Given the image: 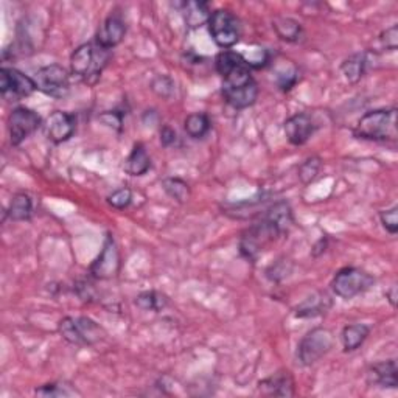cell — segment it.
<instances>
[{"instance_id":"277c9868","label":"cell","mask_w":398,"mask_h":398,"mask_svg":"<svg viewBox=\"0 0 398 398\" xmlns=\"http://www.w3.org/2000/svg\"><path fill=\"white\" fill-rule=\"evenodd\" d=\"M358 139L386 142L397 139V109H375L358 120L355 131Z\"/></svg>"},{"instance_id":"4fadbf2b","label":"cell","mask_w":398,"mask_h":398,"mask_svg":"<svg viewBox=\"0 0 398 398\" xmlns=\"http://www.w3.org/2000/svg\"><path fill=\"white\" fill-rule=\"evenodd\" d=\"M283 129L290 143L302 146L313 137L316 132V123L312 115L307 113H300L290 117V119L285 122Z\"/></svg>"},{"instance_id":"8992f818","label":"cell","mask_w":398,"mask_h":398,"mask_svg":"<svg viewBox=\"0 0 398 398\" xmlns=\"http://www.w3.org/2000/svg\"><path fill=\"white\" fill-rule=\"evenodd\" d=\"M333 344L335 338L328 328H313L299 342L297 359L302 366H313L333 349Z\"/></svg>"},{"instance_id":"d6a6232c","label":"cell","mask_w":398,"mask_h":398,"mask_svg":"<svg viewBox=\"0 0 398 398\" xmlns=\"http://www.w3.org/2000/svg\"><path fill=\"white\" fill-rule=\"evenodd\" d=\"M380 42L383 49L395 51L398 47V27L392 25L390 28H387L386 32H383L380 36Z\"/></svg>"},{"instance_id":"ac0fdd59","label":"cell","mask_w":398,"mask_h":398,"mask_svg":"<svg viewBox=\"0 0 398 398\" xmlns=\"http://www.w3.org/2000/svg\"><path fill=\"white\" fill-rule=\"evenodd\" d=\"M331 307V300L326 293H316L313 296L305 299L296 309L297 318H314L326 313Z\"/></svg>"},{"instance_id":"cb8c5ba5","label":"cell","mask_w":398,"mask_h":398,"mask_svg":"<svg viewBox=\"0 0 398 398\" xmlns=\"http://www.w3.org/2000/svg\"><path fill=\"white\" fill-rule=\"evenodd\" d=\"M58 331H60V335L69 344L87 345L86 339L83 336V331H81L78 318H70V316H68V318L61 319V322L58 323Z\"/></svg>"},{"instance_id":"3957f363","label":"cell","mask_w":398,"mask_h":398,"mask_svg":"<svg viewBox=\"0 0 398 398\" xmlns=\"http://www.w3.org/2000/svg\"><path fill=\"white\" fill-rule=\"evenodd\" d=\"M110 60V50L97 42L83 44L70 56V70L87 84H95Z\"/></svg>"},{"instance_id":"8fae6325","label":"cell","mask_w":398,"mask_h":398,"mask_svg":"<svg viewBox=\"0 0 398 398\" xmlns=\"http://www.w3.org/2000/svg\"><path fill=\"white\" fill-rule=\"evenodd\" d=\"M119 269H120L119 248H117V243L113 235L108 233L100 255L97 257V260L92 263L91 274L92 277L98 280H108L115 277Z\"/></svg>"},{"instance_id":"44dd1931","label":"cell","mask_w":398,"mask_h":398,"mask_svg":"<svg viewBox=\"0 0 398 398\" xmlns=\"http://www.w3.org/2000/svg\"><path fill=\"white\" fill-rule=\"evenodd\" d=\"M371 327L366 323H352V326L344 327L342 330V345L344 352H355L364 344Z\"/></svg>"},{"instance_id":"6da1fadb","label":"cell","mask_w":398,"mask_h":398,"mask_svg":"<svg viewBox=\"0 0 398 398\" xmlns=\"http://www.w3.org/2000/svg\"><path fill=\"white\" fill-rule=\"evenodd\" d=\"M217 72L223 78V97L233 109L252 106L259 97V86L245 56L238 51L223 50L215 60Z\"/></svg>"},{"instance_id":"d4e9b609","label":"cell","mask_w":398,"mask_h":398,"mask_svg":"<svg viewBox=\"0 0 398 398\" xmlns=\"http://www.w3.org/2000/svg\"><path fill=\"white\" fill-rule=\"evenodd\" d=\"M184 128L191 139H203L210 131V120L204 113L190 114L184 122Z\"/></svg>"},{"instance_id":"5bb4252c","label":"cell","mask_w":398,"mask_h":398,"mask_svg":"<svg viewBox=\"0 0 398 398\" xmlns=\"http://www.w3.org/2000/svg\"><path fill=\"white\" fill-rule=\"evenodd\" d=\"M124 34H127V25H124V20L122 19L120 14L113 13L100 25L98 32H97V44L103 49L113 50L123 41Z\"/></svg>"},{"instance_id":"d6986e66","label":"cell","mask_w":398,"mask_h":398,"mask_svg":"<svg viewBox=\"0 0 398 398\" xmlns=\"http://www.w3.org/2000/svg\"><path fill=\"white\" fill-rule=\"evenodd\" d=\"M272 28H274L278 38L285 42H299L302 34H304L300 22L293 18L277 16L272 20Z\"/></svg>"},{"instance_id":"2e32d148","label":"cell","mask_w":398,"mask_h":398,"mask_svg":"<svg viewBox=\"0 0 398 398\" xmlns=\"http://www.w3.org/2000/svg\"><path fill=\"white\" fill-rule=\"evenodd\" d=\"M259 387L264 395L271 397H294V380L291 373L286 372H277L271 375L269 378L262 380L259 383Z\"/></svg>"},{"instance_id":"484cf974","label":"cell","mask_w":398,"mask_h":398,"mask_svg":"<svg viewBox=\"0 0 398 398\" xmlns=\"http://www.w3.org/2000/svg\"><path fill=\"white\" fill-rule=\"evenodd\" d=\"M162 187H164L165 193L169 198L174 199V201L179 204L187 203L191 196L190 186L186 181H182L179 178H165L162 181Z\"/></svg>"},{"instance_id":"836d02e7","label":"cell","mask_w":398,"mask_h":398,"mask_svg":"<svg viewBox=\"0 0 398 398\" xmlns=\"http://www.w3.org/2000/svg\"><path fill=\"white\" fill-rule=\"evenodd\" d=\"M98 119L106 124L109 128H114L117 131H122L123 124V115L117 113V110H108V113H103Z\"/></svg>"},{"instance_id":"30bf717a","label":"cell","mask_w":398,"mask_h":398,"mask_svg":"<svg viewBox=\"0 0 398 398\" xmlns=\"http://www.w3.org/2000/svg\"><path fill=\"white\" fill-rule=\"evenodd\" d=\"M42 119L38 113L28 108H16L11 110L8 117V131H10V142L11 145L18 146L25 139L30 137L33 132L41 128Z\"/></svg>"},{"instance_id":"7c38bea8","label":"cell","mask_w":398,"mask_h":398,"mask_svg":"<svg viewBox=\"0 0 398 398\" xmlns=\"http://www.w3.org/2000/svg\"><path fill=\"white\" fill-rule=\"evenodd\" d=\"M44 132H46L47 139L53 143H63L73 136L77 128L75 117L69 113H63V110H55L51 113L46 122L42 124Z\"/></svg>"},{"instance_id":"d590c367","label":"cell","mask_w":398,"mask_h":398,"mask_svg":"<svg viewBox=\"0 0 398 398\" xmlns=\"http://www.w3.org/2000/svg\"><path fill=\"white\" fill-rule=\"evenodd\" d=\"M386 297L390 302V305L397 307V288H395V286H390V290L386 291Z\"/></svg>"},{"instance_id":"7402d4cb","label":"cell","mask_w":398,"mask_h":398,"mask_svg":"<svg viewBox=\"0 0 398 398\" xmlns=\"http://www.w3.org/2000/svg\"><path fill=\"white\" fill-rule=\"evenodd\" d=\"M8 213V217L13 221H27L32 218V213H33V201L32 198L28 196L27 193H18L14 195L11 203H10V207L6 210Z\"/></svg>"},{"instance_id":"5b68a950","label":"cell","mask_w":398,"mask_h":398,"mask_svg":"<svg viewBox=\"0 0 398 398\" xmlns=\"http://www.w3.org/2000/svg\"><path fill=\"white\" fill-rule=\"evenodd\" d=\"M212 39L221 49L237 46L241 38V22L231 10H217L207 22Z\"/></svg>"},{"instance_id":"ffe728a7","label":"cell","mask_w":398,"mask_h":398,"mask_svg":"<svg viewBox=\"0 0 398 398\" xmlns=\"http://www.w3.org/2000/svg\"><path fill=\"white\" fill-rule=\"evenodd\" d=\"M184 6V19L188 28H199L207 24L212 13L207 2H186Z\"/></svg>"},{"instance_id":"9c48e42d","label":"cell","mask_w":398,"mask_h":398,"mask_svg":"<svg viewBox=\"0 0 398 398\" xmlns=\"http://www.w3.org/2000/svg\"><path fill=\"white\" fill-rule=\"evenodd\" d=\"M36 91L34 79L18 69L2 68L0 70V94L8 101H19Z\"/></svg>"},{"instance_id":"83f0119b","label":"cell","mask_w":398,"mask_h":398,"mask_svg":"<svg viewBox=\"0 0 398 398\" xmlns=\"http://www.w3.org/2000/svg\"><path fill=\"white\" fill-rule=\"evenodd\" d=\"M322 168V160L318 156H312L307 160H304L299 167V179L308 186L312 184L316 178H318Z\"/></svg>"},{"instance_id":"f1b7e54d","label":"cell","mask_w":398,"mask_h":398,"mask_svg":"<svg viewBox=\"0 0 398 398\" xmlns=\"http://www.w3.org/2000/svg\"><path fill=\"white\" fill-rule=\"evenodd\" d=\"M106 201L110 207H114L117 210H123V209H127L132 201V191L128 187L119 188V190L113 191V193L108 196Z\"/></svg>"},{"instance_id":"603a6c76","label":"cell","mask_w":398,"mask_h":398,"mask_svg":"<svg viewBox=\"0 0 398 398\" xmlns=\"http://www.w3.org/2000/svg\"><path fill=\"white\" fill-rule=\"evenodd\" d=\"M367 60L364 53L352 55L349 60H345L341 65V72L349 83H358V81L364 77Z\"/></svg>"},{"instance_id":"e0dca14e","label":"cell","mask_w":398,"mask_h":398,"mask_svg":"<svg viewBox=\"0 0 398 398\" xmlns=\"http://www.w3.org/2000/svg\"><path fill=\"white\" fill-rule=\"evenodd\" d=\"M151 158L142 143H136L124 160V172L131 176H143L150 172Z\"/></svg>"},{"instance_id":"7a4b0ae2","label":"cell","mask_w":398,"mask_h":398,"mask_svg":"<svg viewBox=\"0 0 398 398\" xmlns=\"http://www.w3.org/2000/svg\"><path fill=\"white\" fill-rule=\"evenodd\" d=\"M293 224V212L288 203H277L264 213V217L243 232L240 252L245 259L254 262L274 243L280 235L288 232Z\"/></svg>"},{"instance_id":"52a82bcc","label":"cell","mask_w":398,"mask_h":398,"mask_svg":"<svg viewBox=\"0 0 398 398\" xmlns=\"http://www.w3.org/2000/svg\"><path fill=\"white\" fill-rule=\"evenodd\" d=\"M373 283L375 278L371 274H367L363 269L350 267L336 272L333 282H331V288H333L336 296L349 300L371 290Z\"/></svg>"},{"instance_id":"1f68e13d","label":"cell","mask_w":398,"mask_h":398,"mask_svg":"<svg viewBox=\"0 0 398 398\" xmlns=\"http://www.w3.org/2000/svg\"><path fill=\"white\" fill-rule=\"evenodd\" d=\"M153 91L156 92L160 97H172L174 92V83L172 78L168 77H158L156 79L153 81Z\"/></svg>"},{"instance_id":"9a60e30c","label":"cell","mask_w":398,"mask_h":398,"mask_svg":"<svg viewBox=\"0 0 398 398\" xmlns=\"http://www.w3.org/2000/svg\"><path fill=\"white\" fill-rule=\"evenodd\" d=\"M397 373H398V367L395 359H389V361H383V363L372 364L367 372V380L373 386L395 389L398 385Z\"/></svg>"},{"instance_id":"e575fe53","label":"cell","mask_w":398,"mask_h":398,"mask_svg":"<svg viewBox=\"0 0 398 398\" xmlns=\"http://www.w3.org/2000/svg\"><path fill=\"white\" fill-rule=\"evenodd\" d=\"M176 139H178V136H176V131L173 128L164 127L160 129V142L164 146H172L176 142Z\"/></svg>"},{"instance_id":"f546056e","label":"cell","mask_w":398,"mask_h":398,"mask_svg":"<svg viewBox=\"0 0 398 398\" xmlns=\"http://www.w3.org/2000/svg\"><path fill=\"white\" fill-rule=\"evenodd\" d=\"M380 219H381L383 227H385L390 235H395L398 232V207L397 205H394L392 209L380 212Z\"/></svg>"},{"instance_id":"4316f807","label":"cell","mask_w":398,"mask_h":398,"mask_svg":"<svg viewBox=\"0 0 398 398\" xmlns=\"http://www.w3.org/2000/svg\"><path fill=\"white\" fill-rule=\"evenodd\" d=\"M136 305L143 312H162L168 305V300L158 291H143L136 297Z\"/></svg>"},{"instance_id":"ba28073f","label":"cell","mask_w":398,"mask_h":398,"mask_svg":"<svg viewBox=\"0 0 398 398\" xmlns=\"http://www.w3.org/2000/svg\"><path fill=\"white\" fill-rule=\"evenodd\" d=\"M36 91L53 98H63L69 92V73L63 65L50 64L34 73Z\"/></svg>"},{"instance_id":"4dcf8cb0","label":"cell","mask_w":398,"mask_h":398,"mask_svg":"<svg viewBox=\"0 0 398 398\" xmlns=\"http://www.w3.org/2000/svg\"><path fill=\"white\" fill-rule=\"evenodd\" d=\"M34 394L41 395V397H69L73 392H72V390H69L68 386L56 385V383H50V385H44L39 389H36Z\"/></svg>"}]
</instances>
